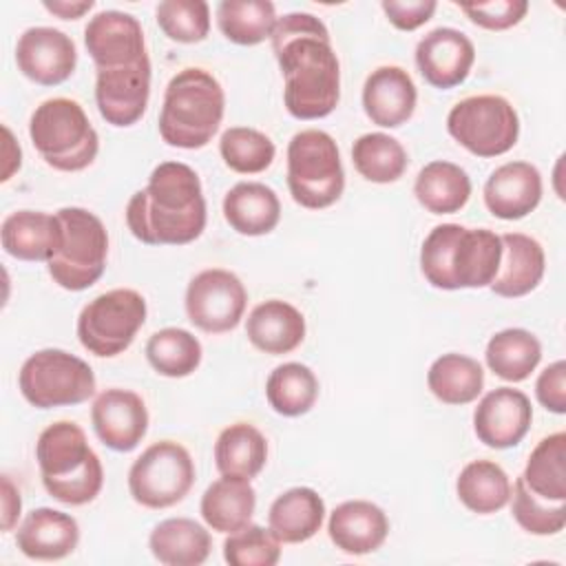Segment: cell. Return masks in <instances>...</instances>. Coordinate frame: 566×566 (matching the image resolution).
I'll return each mask as SVG.
<instances>
[{
  "label": "cell",
  "mask_w": 566,
  "mask_h": 566,
  "mask_svg": "<svg viewBox=\"0 0 566 566\" xmlns=\"http://www.w3.org/2000/svg\"><path fill=\"white\" fill-rule=\"evenodd\" d=\"M146 298L137 290H108L82 307L77 316V338L93 356H119L133 345L146 323Z\"/></svg>",
  "instance_id": "obj_10"
},
{
  "label": "cell",
  "mask_w": 566,
  "mask_h": 566,
  "mask_svg": "<svg viewBox=\"0 0 566 566\" xmlns=\"http://www.w3.org/2000/svg\"><path fill=\"white\" fill-rule=\"evenodd\" d=\"M95 374L86 360L55 347L31 354L18 374L20 394L35 409L86 402L95 394Z\"/></svg>",
  "instance_id": "obj_9"
},
{
  "label": "cell",
  "mask_w": 566,
  "mask_h": 566,
  "mask_svg": "<svg viewBox=\"0 0 566 566\" xmlns=\"http://www.w3.org/2000/svg\"><path fill=\"white\" fill-rule=\"evenodd\" d=\"M524 484L548 502H566V433L557 431L542 438L531 451Z\"/></svg>",
  "instance_id": "obj_37"
},
{
  "label": "cell",
  "mask_w": 566,
  "mask_h": 566,
  "mask_svg": "<svg viewBox=\"0 0 566 566\" xmlns=\"http://www.w3.org/2000/svg\"><path fill=\"white\" fill-rule=\"evenodd\" d=\"M228 226L243 237H263L279 226V195L261 181H239L223 197Z\"/></svg>",
  "instance_id": "obj_27"
},
{
  "label": "cell",
  "mask_w": 566,
  "mask_h": 566,
  "mask_svg": "<svg viewBox=\"0 0 566 566\" xmlns=\"http://www.w3.org/2000/svg\"><path fill=\"white\" fill-rule=\"evenodd\" d=\"M35 460L46 493L69 506L93 502L104 484L99 455L88 447L86 433L71 420L49 424L35 442Z\"/></svg>",
  "instance_id": "obj_4"
},
{
  "label": "cell",
  "mask_w": 566,
  "mask_h": 566,
  "mask_svg": "<svg viewBox=\"0 0 566 566\" xmlns=\"http://www.w3.org/2000/svg\"><path fill=\"white\" fill-rule=\"evenodd\" d=\"M91 422L102 444L113 451L128 453L137 449L148 431V409L139 394L130 389H104L93 407Z\"/></svg>",
  "instance_id": "obj_17"
},
{
  "label": "cell",
  "mask_w": 566,
  "mask_h": 566,
  "mask_svg": "<svg viewBox=\"0 0 566 566\" xmlns=\"http://www.w3.org/2000/svg\"><path fill=\"white\" fill-rule=\"evenodd\" d=\"M29 137L46 166L62 172L88 168L99 150V137L84 108L69 97H51L35 106Z\"/></svg>",
  "instance_id": "obj_6"
},
{
  "label": "cell",
  "mask_w": 566,
  "mask_h": 566,
  "mask_svg": "<svg viewBox=\"0 0 566 566\" xmlns=\"http://www.w3.org/2000/svg\"><path fill=\"white\" fill-rule=\"evenodd\" d=\"M155 15L159 29L172 42L197 44L210 31V7L203 0H164Z\"/></svg>",
  "instance_id": "obj_43"
},
{
  "label": "cell",
  "mask_w": 566,
  "mask_h": 566,
  "mask_svg": "<svg viewBox=\"0 0 566 566\" xmlns=\"http://www.w3.org/2000/svg\"><path fill=\"white\" fill-rule=\"evenodd\" d=\"M150 97V57L130 66L102 69L95 77V102L106 124L126 128L142 119Z\"/></svg>",
  "instance_id": "obj_16"
},
{
  "label": "cell",
  "mask_w": 566,
  "mask_h": 566,
  "mask_svg": "<svg viewBox=\"0 0 566 566\" xmlns=\"http://www.w3.org/2000/svg\"><path fill=\"white\" fill-rule=\"evenodd\" d=\"M18 71L40 86L66 82L77 66V49L71 35L53 27H31L15 44Z\"/></svg>",
  "instance_id": "obj_15"
},
{
  "label": "cell",
  "mask_w": 566,
  "mask_h": 566,
  "mask_svg": "<svg viewBox=\"0 0 566 566\" xmlns=\"http://www.w3.org/2000/svg\"><path fill=\"white\" fill-rule=\"evenodd\" d=\"M268 462V440L250 422L226 427L214 442V464L221 475L256 478Z\"/></svg>",
  "instance_id": "obj_32"
},
{
  "label": "cell",
  "mask_w": 566,
  "mask_h": 566,
  "mask_svg": "<svg viewBox=\"0 0 566 566\" xmlns=\"http://www.w3.org/2000/svg\"><path fill=\"white\" fill-rule=\"evenodd\" d=\"M449 135L475 157H500L520 137V117L502 95H471L460 99L447 115Z\"/></svg>",
  "instance_id": "obj_11"
},
{
  "label": "cell",
  "mask_w": 566,
  "mask_h": 566,
  "mask_svg": "<svg viewBox=\"0 0 566 566\" xmlns=\"http://www.w3.org/2000/svg\"><path fill=\"white\" fill-rule=\"evenodd\" d=\"M502 259L491 281V292L502 298H520L533 292L546 270V254L537 239L522 232L500 234Z\"/></svg>",
  "instance_id": "obj_24"
},
{
  "label": "cell",
  "mask_w": 566,
  "mask_h": 566,
  "mask_svg": "<svg viewBox=\"0 0 566 566\" xmlns=\"http://www.w3.org/2000/svg\"><path fill=\"white\" fill-rule=\"evenodd\" d=\"M20 511H22L20 491H18L15 484L4 475V478H2V531H4V533L13 531V526L18 524Z\"/></svg>",
  "instance_id": "obj_48"
},
{
  "label": "cell",
  "mask_w": 566,
  "mask_h": 566,
  "mask_svg": "<svg viewBox=\"0 0 566 566\" xmlns=\"http://www.w3.org/2000/svg\"><path fill=\"white\" fill-rule=\"evenodd\" d=\"M256 491L250 480L221 475L201 495V517L217 533H234L252 522Z\"/></svg>",
  "instance_id": "obj_29"
},
{
  "label": "cell",
  "mask_w": 566,
  "mask_h": 566,
  "mask_svg": "<svg viewBox=\"0 0 566 566\" xmlns=\"http://www.w3.org/2000/svg\"><path fill=\"white\" fill-rule=\"evenodd\" d=\"M413 195L427 212L453 214L467 206L471 197V179L458 164L436 159L418 172Z\"/></svg>",
  "instance_id": "obj_31"
},
{
  "label": "cell",
  "mask_w": 566,
  "mask_h": 566,
  "mask_svg": "<svg viewBox=\"0 0 566 566\" xmlns=\"http://www.w3.org/2000/svg\"><path fill=\"white\" fill-rule=\"evenodd\" d=\"M418 91L411 75L400 66H378L363 86V108L371 124L380 128H398L411 119Z\"/></svg>",
  "instance_id": "obj_22"
},
{
  "label": "cell",
  "mask_w": 566,
  "mask_h": 566,
  "mask_svg": "<svg viewBox=\"0 0 566 566\" xmlns=\"http://www.w3.org/2000/svg\"><path fill=\"white\" fill-rule=\"evenodd\" d=\"M219 155L223 164L239 175H259L270 168L276 155L274 142L248 126H232L219 139Z\"/></svg>",
  "instance_id": "obj_41"
},
{
  "label": "cell",
  "mask_w": 566,
  "mask_h": 566,
  "mask_svg": "<svg viewBox=\"0 0 566 566\" xmlns=\"http://www.w3.org/2000/svg\"><path fill=\"white\" fill-rule=\"evenodd\" d=\"M95 7L93 0H53V2H44V9L62 20H77L84 13H88Z\"/></svg>",
  "instance_id": "obj_49"
},
{
  "label": "cell",
  "mask_w": 566,
  "mask_h": 566,
  "mask_svg": "<svg viewBox=\"0 0 566 566\" xmlns=\"http://www.w3.org/2000/svg\"><path fill=\"white\" fill-rule=\"evenodd\" d=\"M0 243L18 261H51L62 245V223L57 214L15 210L0 226Z\"/></svg>",
  "instance_id": "obj_25"
},
{
  "label": "cell",
  "mask_w": 566,
  "mask_h": 566,
  "mask_svg": "<svg viewBox=\"0 0 566 566\" xmlns=\"http://www.w3.org/2000/svg\"><path fill=\"white\" fill-rule=\"evenodd\" d=\"M287 188L307 210L336 203L345 190V170L334 137L318 128L296 133L287 144Z\"/></svg>",
  "instance_id": "obj_7"
},
{
  "label": "cell",
  "mask_w": 566,
  "mask_h": 566,
  "mask_svg": "<svg viewBox=\"0 0 566 566\" xmlns=\"http://www.w3.org/2000/svg\"><path fill=\"white\" fill-rule=\"evenodd\" d=\"M382 11L387 20L400 29V31H416L424 22L431 20V15L438 9L436 0H385Z\"/></svg>",
  "instance_id": "obj_46"
},
{
  "label": "cell",
  "mask_w": 566,
  "mask_h": 566,
  "mask_svg": "<svg viewBox=\"0 0 566 566\" xmlns=\"http://www.w3.org/2000/svg\"><path fill=\"white\" fill-rule=\"evenodd\" d=\"M223 559L230 566H274L281 559V539L268 526L248 524L228 533L223 542Z\"/></svg>",
  "instance_id": "obj_44"
},
{
  "label": "cell",
  "mask_w": 566,
  "mask_h": 566,
  "mask_svg": "<svg viewBox=\"0 0 566 566\" xmlns=\"http://www.w3.org/2000/svg\"><path fill=\"white\" fill-rule=\"evenodd\" d=\"M475 62L473 42L453 27L429 31L416 46V64L427 84L436 88H453L462 84Z\"/></svg>",
  "instance_id": "obj_19"
},
{
  "label": "cell",
  "mask_w": 566,
  "mask_h": 566,
  "mask_svg": "<svg viewBox=\"0 0 566 566\" xmlns=\"http://www.w3.org/2000/svg\"><path fill=\"white\" fill-rule=\"evenodd\" d=\"M270 40L287 113L296 119L327 117L340 99V64L323 20L305 11L285 13Z\"/></svg>",
  "instance_id": "obj_1"
},
{
  "label": "cell",
  "mask_w": 566,
  "mask_h": 566,
  "mask_svg": "<svg viewBox=\"0 0 566 566\" xmlns=\"http://www.w3.org/2000/svg\"><path fill=\"white\" fill-rule=\"evenodd\" d=\"M535 396L539 405L553 413H566V363H551L535 382Z\"/></svg>",
  "instance_id": "obj_47"
},
{
  "label": "cell",
  "mask_w": 566,
  "mask_h": 566,
  "mask_svg": "<svg viewBox=\"0 0 566 566\" xmlns=\"http://www.w3.org/2000/svg\"><path fill=\"white\" fill-rule=\"evenodd\" d=\"M533 407L524 391L495 387L473 411V431L491 449H511L524 440L531 429Z\"/></svg>",
  "instance_id": "obj_18"
},
{
  "label": "cell",
  "mask_w": 566,
  "mask_h": 566,
  "mask_svg": "<svg viewBox=\"0 0 566 566\" xmlns=\"http://www.w3.org/2000/svg\"><path fill=\"white\" fill-rule=\"evenodd\" d=\"M223 111L226 93L219 80L197 66L181 69L166 86L159 135L172 148H203L217 135Z\"/></svg>",
  "instance_id": "obj_5"
},
{
  "label": "cell",
  "mask_w": 566,
  "mask_h": 566,
  "mask_svg": "<svg viewBox=\"0 0 566 566\" xmlns=\"http://www.w3.org/2000/svg\"><path fill=\"white\" fill-rule=\"evenodd\" d=\"M245 336L263 354H290L305 338V316L292 303L270 298L250 312Z\"/></svg>",
  "instance_id": "obj_26"
},
{
  "label": "cell",
  "mask_w": 566,
  "mask_h": 566,
  "mask_svg": "<svg viewBox=\"0 0 566 566\" xmlns=\"http://www.w3.org/2000/svg\"><path fill=\"white\" fill-rule=\"evenodd\" d=\"M484 358L497 378L506 382H522L539 365L542 345L528 329L509 327L489 338Z\"/></svg>",
  "instance_id": "obj_34"
},
{
  "label": "cell",
  "mask_w": 566,
  "mask_h": 566,
  "mask_svg": "<svg viewBox=\"0 0 566 566\" xmlns=\"http://www.w3.org/2000/svg\"><path fill=\"white\" fill-rule=\"evenodd\" d=\"M511 513L531 535H557L566 524V502H548L535 495L522 480L511 486Z\"/></svg>",
  "instance_id": "obj_42"
},
{
  "label": "cell",
  "mask_w": 566,
  "mask_h": 566,
  "mask_svg": "<svg viewBox=\"0 0 566 566\" xmlns=\"http://www.w3.org/2000/svg\"><path fill=\"white\" fill-rule=\"evenodd\" d=\"M276 20V9L270 0H223L217 7L221 33L239 46H254L272 38Z\"/></svg>",
  "instance_id": "obj_38"
},
{
  "label": "cell",
  "mask_w": 566,
  "mask_h": 566,
  "mask_svg": "<svg viewBox=\"0 0 566 566\" xmlns=\"http://www.w3.org/2000/svg\"><path fill=\"white\" fill-rule=\"evenodd\" d=\"M265 398L279 416L298 418L316 405L318 378L303 363H283L270 371Z\"/></svg>",
  "instance_id": "obj_36"
},
{
  "label": "cell",
  "mask_w": 566,
  "mask_h": 566,
  "mask_svg": "<svg viewBox=\"0 0 566 566\" xmlns=\"http://www.w3.org/2000/svg\"><path fill=\"white\" fill-rule=\"evenodd\" d=\"M427 387L444 405H469L482 394L484 369L475 358L449 352L431 363Z\"/></svg>",
  "instance_id": "obj_33"
},
{
  "label": "cell",
  "mask_w": 566,
  "mask_h": 566,
  "mask_svg": "<svg viewBox=\"0 0 566 566\" xmlns=\"http://www.w3.org/2000/svg\"><path fill=\"white\" fill-rule=\"evenodd\" d=\"M327 533L332 544L347 555H369L389 535L387 513L369 500H347L329 513Z\"/></svg>",
  "instance_id": "obj_23"
},
{
  "label": "cell",
  "mask_w": 566,
  "mask_h": 566,
  "mask_svg": "<svg viewBox=\"0 0 566 566\" xmlns=\"http://www.w3.org/2000/svg\"><path fill=\"white\" fill-rule=\"evenodd\" d=\"M542 190V175L533 164L506 161L489 175L484 206L497 219L517 221L539 206Z\"/></svg>",
  "instance_id": "obj_20"
},
{
  "label": "cell",
  "mask_w": 566,
  "mask_h": 566,
  "mask_svg": "<svg viewBox=\"0 0 566 566\" xmlns=\"http://www.w3.org/2000/svg\"><path fill=\"white\" fill-rule=\"evenodd\" d=\"M206 199L199 175L181 161L153 168L146 188L126 203V226L146 245H186L206 230Z\"/></svg>",
  "instance_id": "obj_2"
},
{
  "label": "cell",
  "mask_w": 566,
  "mask_h": 566,
  "mask_svg": "<svg viewBox=\"0 0 566 566\" xmlns=\"http://www.w3.org/2000/svg\"><path fill=\"white\" fill-rule=\"evenodd\" d=\"M80 524L73 515L40 506L33 509L15 531V546L29 559L55 562L77 548Z\"/></svg>",
  "instance_id": "obj_21"
},
{
  "label": "cell",
  "mask_w": 566,
  "mask_h": 566,
  "mask_svg": "<svg viewBox=\"0 0 566 566\" xmlns=\"http://www.w3.org/2000/svg\"><path fill=\"white\" fill-rule=\"evenodd\" d=\"M352 161L363 179L391 184L405 175L409 157L396 137L387 133H365L352 146Z\"/></svg>",
  "instance_id": "obj_39"
},
{
  "label": "cell",
  "mask_w": 566,
  "mask_h": 566,
  "mask_svg": "<svg viewBox=\"0 0 566 566\" xmlns=\"http://www.w3.org/2000/svg\"><path fill=\"white\" fill-rule=\"evenodd\" d=\"M201 343L184 327L157 329L146 343L150 367L166 378H186L201 365Z\"/></svg>",
  "instance_id": "obj_40"
},
{
  "label": "cell",
  "mask_w": 566,
  "mask_h": 566,
  "mask_svg": "<svg viewBox=\"0 0 566 566\" xmlns=\"http://www.w3.org/2000/svg\"><path fill=\"white\" fill-rule=\"evenodd\" d=\"M2 133H4V159H2V181H7V179H11V175L15 172V170H20V164H22V150H20V146L13 142V135H11V130H9V126H2Z\"/></svg>",
  "instance_id": "obj_50"
},
{
  "label": "cell",
  "mask_w": 566,
  "mask_h": 566,
  "mask_svg": "<svg viewBox=\"0 0 566 566\" xmlns=\"http://www.w3.org/2000/svg\"><path fill=\"white\" fill-rule=\"evenodd\" d=\"M455 493L469 511L478 515H491L509 504L511 480L497 462L473 460L460 471L455 480Z\"/></svg>",
  "instance_id": "obj_35"
},
{
  "label": "cell",
  "mask_w": 566,
  "mask_h": 566,
  "mask_svg": "<svg viewBox=\"0 0 566 566\" xmlns=\"http://www.w3.org/2000/svg\"><path fill=\"white\" fill-rule=\"evenodd\" d=\"M57 219L62 223V245L46 261L49 276L69 292L88 290L106 270L108 232L102 219L86 208H60Z\"/></svg>",
  "instance_id": "obj_8"
},
{
  "label": "cell",
  "mask_w": 566,
  "mask_h": 566,
  "mask_svg": "<svg viewBox=\"0 0 566 566\" xmlns=\"http://www.w3.org/2000/svg\"><path fill=\"white\" fill-rule=\"evenodd\" d=\"M153 557L166 566H199L212 551L208 528L190 517H168L150 531Z\"/></svg>",
  "instance_id": "obj_30"
},
{
  "label": "cell",
  "mask_w": 566,
  "mask_h": 566,
  "mask_svg": "<svg viewBox=\"0 0 566 566\" xmlns=\"http://www.w3.org/2000/svg\"><path fill=\"white\" fill-rule=\"evenodd\" d=\"M84 44L97 71L130 66L148 60L139 20L115 9L99 11L88 20L84 29Z\"/></svg>",
  "instance_id": "obj_14"
},
{
  "label": "cell",
  "mask_w": 566,
  "mask_h": 566,
  "mask_svg": "<svg viewBox=\"0 0 566 566\" xmlns=\"http://www.w3.org/2000/svg\"><path fill=\"white\" fill-rule=\"evenodd\" d=\"M460 11L475 24L489 31H504L524 20L528 13L526 0H493L478 4H460Z\"/></svg>",
  "instance_id": "obj_45"
},
{
  "label": "cell",
  "mask_w": 566,
  "mask_h": 566,
  "mask_svg": "<svg viewBox=\"0 0 566 566\" xmlns=\"http://www.w3.org/2000/svg\"><path fill=\"white\" fill-rule=\"evenodd\" d=\"M325 520V502L310 486H294L281 493L270 511L268 524L283 544H301L312 539Z\"/></svg>",
  "instance_id": "obj_28"
},
{
  "label": "cell",
  "mask_w": 566,
  "mask_h": 566,
  "mask_svg": "<svg viewBox=\"0 0 566 566\" xmlns=\"http://www.w3.org/2000/svg\"><path fill=\"white\" fill-rule=\"evenodd\" d=\"M502 259V241L489 228L436 226L422 241L420 270L438 290L489 287Z\"/></svg>",
  "instance_id": "obj_3"
},
{
  "label": "cell",
  "mask_w": 566,
  "mask_h": 566,
  "mask_svg": "<svg viewBox=\"0 0 566 566\" xmlns=\"http://www.w3.org/2000/svg\"><path fill=\"white\" fill-rule=\"evenodd\" d=\"M188 321L208 334L234 329L248 305V290L241 279L223 268H210L195 274L186 287Z\"/></svg>",
  "instance_id": "obj_13"
},
{
  "label": "cell",
  "mask_w": 566,
  "mask_h": 566,
  "mask_svg": "<svg viewBox=\"0 0 566 566\" xmlns=\"http://www.w3.org/2000/svg\"><path fill=\"white\" fill-rule=\"evenodd\" d=\"M195 484V462L188 449L175 440L153 442L128 471V491L146 509L179 504Z\"/></svg>",
  "instance_id": "obj_12"
}]
</instances>
